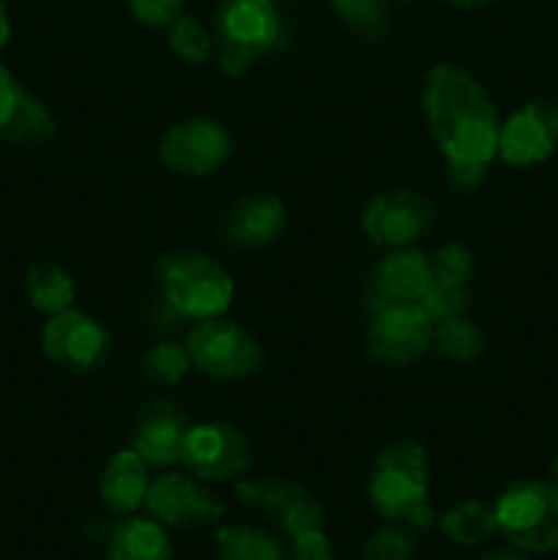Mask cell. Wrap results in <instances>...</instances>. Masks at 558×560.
<instances>
[{
  "label": "cell",
  "instance_id": "9a60e30c",
  "mask_svg": "<svg viewBox=\"0 0 558 560\" xmlns=\"http://www.w3.org/2000/svg\"><path fill=\"white\" fill-rule=\"evenodd\" d=\"M432 282L430 257L421 255L419 249L410 246H397L388 252L370 279V310L377 312L383 306L397 304H419L425 290Z\"/></svg>",
  "mask_w": 558,
  "mask_h": 560
},
{
  "label": "cell",
  "instance_id": "8fae6325",
  "mask_svg": "<svg viewBox=\"0 0 558 560\" xmlns=\"http://www.w3.org/2000/svg\"><path fill=\"white\" fill-rule=\"evenodd\" d=\"M432 345V320L419 304L383 306L372 312L367 353L383 366H403L421 359Z\"/></svg>",
  "mask_w": 558,
  "mask_h": 560
},
{
  "label": "cell",
  "instance_id": "5bb4252c",
  "mask_svg": "<svg viewBox=\"0 0 558 560\" xmlns=\"http://www.w3.org/2000/svg\"><path fill=\"white\" fill-rule=\"evenodd\" d=\"M241 501L260 506L288 536L323 528V506L306 487L288 479L241 481L235 487Z\"/></svg>",
  "mask_w": 558,
  "mask_h": 560
},
{
  "label": "cell",
  "instance_id": "ac0fdd59",
  "mask_svg": "<svg viewBox=\"0 0 558 560\" xmlns=\"http://www.w3.org/2000/svg\"><path fill=\"white\" fill-rule=\"evenodd\" d=\"M148 487H151L148 463L135 448H124V452L113 454V459L104 468L102 481H98V495L109 512L131 514L146 506Z\"/></svg>",
  "mask_w": 558,
  "mask_h": 560
},
{
  "label": "cell",
  "instance_id": "2e32d148",
  "mask_svg": "<svg viewBox=\"0 0 558 560\" xmlns=\"http://www.w3.org/2000/svg\"><path fill=\"white\" fill-rule=\"evenodd\" d=\"M189 421L173 402H148L140 410L135 424V441L131 448L148 463V468H170L181 463V446H184Z\"/></svg>",
  "mask_w": 558,
  "mask_h": 560
},
{
  "label": "cell",
  "instance_id": "6da1fadb",
  "mask_svg": "<svg viewBox=\"0 0 558 560\" xmlns=\"http://www.w3.org/2000/svg\"><path fill=\"white\" fill-rule=\"evenodd\" d=\"M425 115L446 162L490 164L498 156L501 118L485 85L465 69L438 63L427 71Z\"/></svg>",
  "mask_w": 558,
  "mask_h": 560
},
{
  "label": "cell",
  "instance_id": "d590c367",
  "mask_svg": "<svg viewBox=\"0 0 558 560\" xmlns=\"http://www.w3.org/2000/svg\"><path fill=\"white\" fill-rule=\"evenodd\" d=\"M9 36H11V20H9V11H5L3 0H0V49L9 44Z\"/></svg>",
  "mask_w": 558,
  "mask_h": 560
},
{
  "label": "cell",
  "instance_id": "f546056e",
  "mask_svg": "<svg viewBox=\"0 0 558 560\" xmlns=\"http://www.w3.org/2000/svg\"><path fill=\"white\" fill-rule=\"evenodd\" d=\"M432 279L449 284H460V288H468L470 279H474V255L468 252V246L457 244V241H449L443 244L435 255L430 257Z\"/></svg>",
  "mask_w": 558,
  "mask_h": 560
},
{
  "label": "cell",
  "instance_id": "d4e9b609",
  "mask_svg": "<svg viewBox=\"0 0 558 560\" xmlns=\"http://www.w3.org/2000/svg\"><path fill=\"white\" fill-rule=\"evenodd\" d=\"M332 9L356 36L372 38V42L386 36L388 14H392L388 0H332Z\"/></svg>",
  "mask_w": 558,
  "mask_h": 560
},
{
  "label": "cell",
  "instance_id": "484cf974",
  "mask_svg": "<svg viewBox=\"0 0 558 560\" xmlns=\"http://www.w3.org/2000/svg\"><path fill=\"white\" fill-rule=\"evenodd\" d=\"M140 370L148 381L162 383V386H178L191 370V359L186 345L178 342H159L142 355Z\"/></svg>",
  "mask_w": 558,
  "mask_h": 560
},
{
  "label": "cell",
  "instance_id": "277c9868",
  "mask_svg": "<svg viewBox=\"0 0 558 560\" xmlns=\"http://www.w3.org/2000/svg\"><path fill=\"white\" fill-rule=\"evenodd\" d=\"M282 20L274 0H222L213 16V52L228 77L249 71L279 44Z\"/></svg>",
  "mask_w": 558,
  "mask_h": 560
},
{
  "label": "cell",
  "instance_id": "d6986e66",
  "mask_svg": "<svg viewBox=\"0 0 558 560\" xmlns=\"http://www.w3.org/2000/svg\"><path fill=\"white\" fill-rule=\"evenodd\" d=\"M107 560H173V541L159 520L129 517L109 536Z\"/></svg>",
  "mask_w": 558,
  "mask_h": 560
},
{
  "label": "cell",
  "instance_id": "603a6c76",
  "mask_svg": "<svg viewBox=\"0 0 558 560\" xmlns=\"http://www.w3.org/2000/svg\"><path fill=\"white\" fill-rule=\"evenodd\" d=\"M217 556L219 560H284L279 541L252 525H228L219 530Z\"/></svg>",
  "mask_w": 558,
  "mask_h": 560
},
{
  "label": "cell",
  "instance_id": "ffe728a7",
  "mask_svg": "<svg viewBox=\"0 0 558 560\" xmlns=\"http://www.w3.org/2000/svg\"><path fill=\"white\" fill-rule=\"evenodd\" d=\"M55 131H58V124H55L47 104H44L36 93L22 88L14 113H11V118L5 120L3 129H0V140L9 142V145L38 148L44 145V142L53 140Z\"/></svg>",
  "mask_w": 558,
  "mask_h": 560
},
{
  "label": "cell",
  "instance_id": "4fadbf2b",
  "mask_svg": "<svg viewBox=\"0 0 558 560\" xmlns=\"http://www.w3.org/2000/svg\"><path fill=\"white\" fill-rule=\"evenodd\" d=\"M558 145V102L536 98L509 115L498 135V156L514 167L545 162Z\"/></svg>",
  "mask_w": 558,
  "mask_h": 560
},
{
  "label": "cell",
  "instance_id": "5b68a950",
  "mask_svg": "<svg viewBox=\"0 0 558 560\" xmlns=\"http://www.w3.org/2000/svg\"><path fill=\"white\" fill-rule=\"evenodd\" d=\"M498 530L528 556L558 550V490L545 481H514L496 503Z\"/></svg>",
  "mask_w": 558,
  "mask_h": 560
},
{
  "label": "cell",
  "instance_id": "cb8c5ba5",
  "mask_svg": "<svg viewBox=\"0 0 558 560\" xmlns=\"http://www.w3.org/2000/svg\"><path fill=\"white\" fill-rule=\"evenodd\" d=\"M432 345L441 355H446L449 361H457V364H470V361L481 359L487 348L485 334L479 331V326L463 317H454V320L438 323V328L432 331Z\"/></svg>",
  "mask_w": 558,
  "mask_h": 560
},
{
  "label": "cell",
  "instance_id": "836d02e7",
  "mask_svg": "<svg viewBox=\"0 0 558 560\" xmlns=\"http://www.w3.org/2000/svg\"><path fill=\"white\" fill-rule=\"evenodd\" d=\"M22 85L16 82V77L5 69V63H0V129H3L5 120L14 113L16 102H20Z\"/></svg>",
  "mask_w": 558,
  "mask_h": 560
},
{
  "label": "cell",
  "instance_id": "52a82bcc",
  "mask_svg": "<svg viewBox=\"0 0 558 560\" xmlns=\"http://www.w3.org/2000/svg\"><path fill=\"white\" fill-rule=\"evenodd\" d=\"M233 137L219 120L186 118L164 131L159 142V159L167 170L189 178L211 175L228 162Z\"/></svg>",
  "mask_w": 558,
  "mask_h": 560
},
{
  "label": "cell",
  "instance_id": "f1b7e54d",
  "mask_svg": "<svg viewBox=\"0 0 558 560\" xmlns=\"http://www.w3.org/2000/svg\"><path fill=\"white\" fill-rule=\"evenodd\" d=\"M468 288H460V284L438 282L432 279L430 288L425 290V295L419 299V306L427 312L432 323H446L454 317H463L468 312Z\"/></svg>",
  "mask_w": 558,
  "mask_h": 560
},
{
  "label": "cell",
  "instance_id": "7402d4cb",
  "mask_svg": "<svg viewBox=\"0 0 558 560\" xmlns=\"http://www.w3.org/2000/svg\"><path fill=\"white\" fill-rule=\"evenodd\" d=\"M441 530L449 541H454V545L476 547L498 534L496 509L485 506V503L479 501H465L443 514Z\"/></svg>",
  "mask_w": 558,
  "mask_h": 560
},
{
  "label": "cell",
  "instance_id": "8992f818",
  "mask_svg": "<svg viewBox=\"0 0 558 560\" xmlns=\"http://www.w3.org/2000/svg\"><path fill=\"white\" fill-rule=\"evenodd\" d=\"M186 350L191 366L217 381H241L255 375L266 359L255 334L224 317H211L191 326L186 334Z\"/></svg>",
  "mask_w": 558,
  "mask_h": 560
},
{
  "label": "cell",
  "instance_id": "ba28073f",
  "mask_svg": "<svg viewBox=\"0 0 558 560\" xmlns=\"http://www.w3.org/2000/svg\"><path fill=\"white\" fill-rule=\"evenodd\" d=\"M42 348L53 364L77 375H88L107 364L113 353V337L85 312L66 310L47 320L42 331Z\"/></svg>",
  "mask_w": 558,
  "mask_h": 560
},
{
  "label": "cell",
  "instance_id": "7a4b0ae2",
  "mask_svg": "<svg viewBox=\"0 0 558 560\" xmlns=\"http://www.w3.org/2000/svg\"><path fill=\"white\" fill-rule=\"evenodd\" d=\"M370 501L388 523L427 530L435 523L430 506V468L427 454L410 438L388 443L377 452L370 476Z\"/></svg>",
  "mask_w": 558,
  "mask_h": 560
},
{
  "label": "cell",
  "instance_id": "8d00e7d4",
  "mask_svg": "<svg viewBox=\"0 0 558 560\" xmlns=\"http://www.w3.org/2000/svg\"><path fill=\"white\" fill-rule=\"evenodd\" d=\"M446 5H452V9H481V5L492 3V0H443Z\"/></svg>",
  "mask_w": 558,
  "mask_h": 560
},
{
  "label": "cell",
  "instance_id": "4dcf8cb0",
  "mask_svg": "<svg viewBox=\"0 0 558 560\" xmlns=\"http://www.w3.org/2000/svg\"><path fill=\"white\" fill-rule=\"evenodd\" d=\"M126 3L142 25L151 27L170 25L184 9V0H126Z\"/></svg>",
  "mask_w": 558,
  "mask_h": 560
},
{
  "label": "cell",
  "instance_id": "e575fe53",
  "mask_svg": "<svg viewBox=\"0 0 558 560\" xmlns=\"http://www.w3.org/2000/svg\"><path fill=\"white\" fill-rule=\"evenodd\" d=\"M481 560H531V556L518 547H501V550H490Z\"/></svg>",
  "mask_w": 558,
  "mask_h": 560
},
{
  "label": "cell",
  "instance_id": "d6a6232c",
  "mask_svg": "<svg viewBox=\"0 0 558 560\" xmlns=\"http://www.w3.org/2000/svg\"><path fill=\"white\" fill-rule=\"evenodd\" d=\"M487 164L474 162H446V180L457 191H474L485 184Z\"/></svg>",
  "mask_w": 558,
  "mask_h": 560
},
{
  "label": "cell",
  "instance_id": "74e56055",
  "mask_svg": "<svg viewBox=\"0 0 558 560\" xmlns=\"http://www.w3.org/2000/svg\"><path fill=\"white\" fill-rule=\"evenodd\" d=\"M550 479H553L550 485L558 490V457H556V463H553V468H550Z\"/></svg>",
  "mask_w": 558,
  "mask_h": 560
},
{
  "label": "cell",
  "instance_id": "83f0119b",
  "mask_svg": "<svg viewBox=\"0 0 558 560\" xmlns=\"http://www.w3.org/2000/svg\"><path fill=\"white\" fill-rule=\"evenodd\" d=\"M416 552V541L408 525L388 523L372 530L359 550V560H410Z\"/></svg>",
  "mask_w": 558,
  "mask_h": 560
},
{
  "label": "cell",
  "instance_id": "e0dca14e",
  "mask_svg": "<svg viewBox=\"0 0 558 560\" xmlns=\"http://www.w3.org/2000/svg\"><path fill=\"white\" fill-rule=\"evenodd\" d=\"M288 211L274 195H249L235 202L222 222V238L235 249H263L282 235Z\"/></svg>",
  "mask_w": 558,
  "mask_h": 560
},
{
  "label": "cell",
  "instance_id": "4316f807",
  "mask_svg": "<svg viewBox=\"0 0 558 560\" xmlns=\"http://www.w3.org/2000/svg\"><path fill=\"white\" fill-rule=\"evenodd\" d=\"M167 44L184 63L191 66L208 63L213 55L211 33H208L206 25L197 22L195 16H175V20L170 22Z\"/></svg>",
  "mask_w": 558,
  "mask_h": 560
},
{
  "label": "cell",
  "instance_id": "44dd1931",
  "mask_svg": "<svg viewBox=\"0 0 558 560\" xmlns=\"http://www.w3.org/2000/svg\"><path fill=\"white\" fill-rule=\"evenodd\" d=\"M25 290L33 310L49 317L71 310L77 295L74 279L69 277V271L55 266V262H38V266H33L31 271H27Z\"/></svg>",
  "mask_w": 558,
  "mask_h": 560
},
{
  "label": "cell",
  "instance_id": "1f68e13d",
  "mask_svg": "<svg viewBox=\"0 0 558 560\" xmlns=\"http://www.w3.org/2000/svg\"><path fill=\"white\" fill-rule=\"evenodd\" d=\"M293 560H334V547L323 528L293 536Z\"/></svg>",
  "mask_w": 558,
  "mask_h": 560
},
{
  "label": "cell",
  "instance_id": "9c48e42d",
  "mask_svg": "<svg viewBox=\"0 0 558 560\" xmlns=\"http://www.w3.org/2000/svg\"><path fill=\"white\" fill-rule=\"evenodd\" d=\"M181 463L202 481H224L252 465V446L244 432L224 421H200L186 430Z\"/></svg>",
  "mask_w": 558,
  "mask_h": 560
},
{
  "label": "cell",
  "instance_id": "30bf717a",
  "mask_svg": "<svg viewBox=\"0 0 558 560\" xmlns=\"http://www.w3.org/2000/svg\"><path fill=\"white\" fill-rule=\"evenodd\" d=\"M435 222V206L425 195L410 189L381 191L372 197L361 217L367 238L377 246H410L414 241L425 238Z\"/></svg>",
  "mask_w": 558,
  "mask_h": 560
},
{
  "label": "cell",
  "instance_id": "7c38bea8",
  "mask_svg": "<svg viewBox=\"0 0 558 560\" xmlns=\"http://www.w3.org/2000/svg\"><path fill=\"white\" fill-rule=\"evenodd\" d=\"M146 506L164 528H202L224 517V506L197 481V476L178 474V470H170L151 481Z\"/></svg>",
  "mask_w": 558,
  "mask_h": 560
},
{
  "label": "cell",
  "instance_id": "3957f363",
  "mask_svg": "<svg viewBox=\"0 0 558 560\" xmlns=\"http://www.w3.org/2000/svg\"><path fill=\"white\" fill-rule=\"evenodd\" d=\"M162 301L184 320L222 317L233 301L235 282L222 262L202 252H170L156 266Z\"/></svg>",
  "mask_w": 558,
  "mask_h": 560
}]
</instances>
